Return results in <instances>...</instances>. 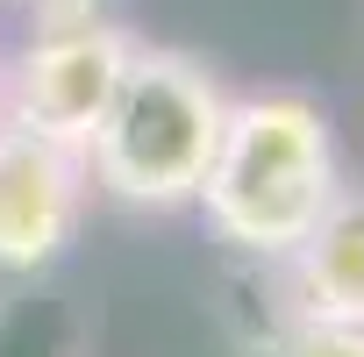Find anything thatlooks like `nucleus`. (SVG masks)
Listing matches in <instances>:
<instances>
[{"label":"nucleus","instance_id":"nucleus-7","mask_svg":"<svg viewBox=\"0 0 364 357\" xmlns=\"http://www.w3.org/2000/svg\"><path fill=\"white\" fill-rule=\"evenodd\" d=\"M29 8H36L43 22H58V15H86V8H93V0H29Z\"/></svg>","mask_w":364,"mask_h":357},{"label":"nucleus","instance_id":"nucleus-6","mask_svg":"<svg viewBox=\"0 0 364 357\" xmlns=\"http://www.w3.org/2000/svg\"><path fill=\"white\" fill-rule=\"evenodd\" d=\"M250 350H257V357H364V321H343V314H293V307H279Z\"/></svg>","mask_w":364,"mask_h":357},{"label":"nucleus","instance_id":"nucleus-1","mask_svg":"<svg viewBox=\"0 0 364 357\" xmlns=\"http://www.w3.org/2000/svg\"><path fill=\"white\" fill-rule=\"evenodd\" d=\"M336 186H343V164H336L328 114L307 93H250V100H229V122L193 208L229 250L279 265L321 222Z\"/></svg>","mask_w":364,"mask_h":357},{"label":"nucleus","instance_id":"nucleus-3","mask_svg":"<svg viewBox=\"0 0 364 357\" xmlns=\"http://www.w3.org/2000/svg\"><path fill=\"white\" fill-rule=\"evenodd\" d=\"M129 58H136V36L122 22H100L93 8L58 15L0 72V122L86 150V136L100 129V114H107V100L129 72Z\"/></svg>","mask_w":364,"mask_h":357},{"label":"nucleus","instance_id":"nucleus-4","mask_svg":"<svg viewBox=\"0 0 364 357\" xmlns=\"http://www.w3.org/2000/svg\"><path fill=\"white\" fill-rule=\"evenodd\" d=\"M86 193H93L86 150L0 122V272L22 279L65 257V243L79 236Z\"/></svg>","mask_w":364,"mask_h":357},{"label":"nucleus","instance_id":"nucleus-5","mask_svg":"<svg viewBox=\"0 0 364 357\" xmlns=\"http://www.w3.org/2000/svg\"><path fill=\"white\" fill-rule=\"evenodd\" d=\"M279 307L364 321V186H336L321 222L279 257Z\"/></svg>","mask_w":364,"mask_h":357},{"label":"nucleus","instance_id":"nucleus-2","mask_svg":"<svg viewBox=\"0 0 364 357\" xmlns=\"http://www.w3.org/2000/svg\"><path fill=\"white\" fill-rule=\"evenodd\" d=\"M222 122H229V93L200 58L136 43L100 129L86 136V171L122 208H157V215L193 208Z\"/></svg>","mask_w":364,"mask_h":357}]
</instances>
